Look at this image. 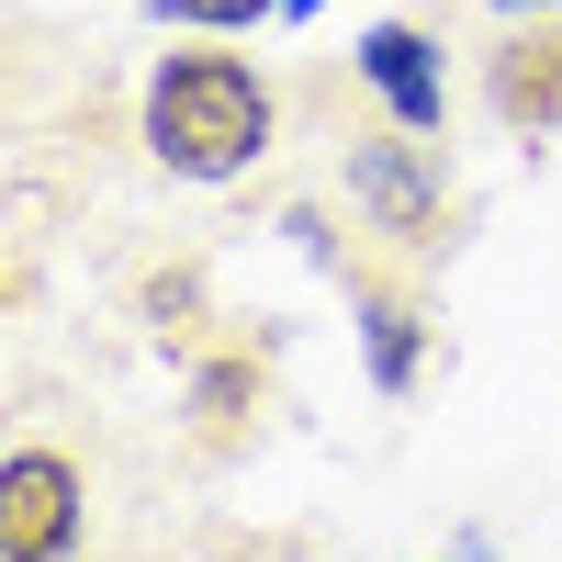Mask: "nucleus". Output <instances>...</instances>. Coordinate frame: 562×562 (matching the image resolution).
I'll list each match as a JSON object with an SVG mask.
<instances>
[{"mask_svg":"<svg viewBox=\"0 0 562 562\" xmlns=\"http://www.w3.org/2000/svg\"><path fill=\"white\" fill-rule=\"evenodd\" d=\"M349 203H360V225H371L394 259H450L461 225H473L450 158H439L416 124H383V135H360V147H349Z\"/></svg>","mask_w":562,"mask_h":562,"instance_id":"2","label":"nucleus"},{"mask_svg":"<svg viewBox=\"0 0 562 562\" xmlns=\"http://www.w3.org/2000/svg\"><path fill=\"white\" fill-rule=\"evenodd\" d=\"M360 79L383 90V113H394V124H416V135H439V124H450L439 34H416V23H371V34H360Z\"/></svg>","mask_w":562,"mask_h":562,"instance_id":"6","label":"nucleus"},{"mask_svg":"<svg viewBox=\"0 0 562 562\" xmlns=\"http://www.w3.org/2000/svg\"><path fill=\"white\" fill-rule=\"evenodd\" d=\"M315 12H326V0H293V23H315Z\"/></svg>","mask_w":562,"mask_h":562,"instance_id":"10","label":"nucleus"},{"mask_svg":"<svg viewBox=\"0 0 562 562\" xmlns=\"http://www.w3.org/2000/svg\"><path fill=\"white\" fill-rule=\"evenodd\" d=\"M461 562H484V551H461Z\"/></svg>","mask_w":562,"mask_h":562,"instance_id":"11","label":"nucleus"},{"mask_svg":"<svg viewBox=\"0 0 562 562\" xmlns=\"http://www.w3.org/2000/svg\"><path fill=\"white\" fill-rule=\"evenodd\" d=\"M293 237L338 270V293H349V315H360V360H371V394H416V371H428V293H416L405 270H383L371 248H338L315 214H293Z\"/></svg>","mask_w":562,"mask_h":562,"instance_id":"3","label":"nucleus"},{"mask_svg":"<svg viewBox=\"0 0 562 562\" xmlns=\"http://www.w3.org/2000/svg\"><path fill=\"white\" fill-rule=\"evenodd\" d=\"M495 12H562V0H495Z\"/></svg>","mask_w":562,"mask_h":562,"instance_id":"9","label":"nucleus"},{"mask_svg":"<svg viewBox=\"0 0 562 562\" xmlns=\"http://www.w3.org/2000/svg\"><path fill=\"white\" fill-rule=\"evenodd\" d=\"M147 12L192 34H248V23H293V0H147Z\"/></svg>","mask_w":562,"mask_h":562,"instance_id":"7","label":"nucleus"},{"mask_svg":"<svg viewBox=\"0 0 562 562\" xmlns=\"http://www.w3.org/2000/svg\"><path fill=\"white\" fill-rule=\"evenodd\" d=\"M270 124H281L270 79L248 57H225V45H180V57H158V79H147V158L169 180H237V169H259Z\"/></svg>","mask_w":562,"mask_h":562,"instance_id":"1","label":"nucleus"},{"mask_svg":"<svg viewBox=\"0 0 562 562\" xmlns=\"http://www.w3.org/2000/svg\"><path fill=\"white\" fill-rule=\"evenodd\" d=\"M79 518H90V473L68 450L23 439L12 461H0V562H68Z\"/></svg>","mask_w":562,"mask_h":562,"instance_id":"4","label":"nucleus"},{"mask_svg":"<svg viewBox=\"0 0 562 562\" xmlns=\"http://www.w3.org/2000/svg\"><path fill=\"white\" fill-rule=\"evenodd\" d=\"M248 383H259L248 360H225V371H203V394H192V416H203V450H225V439H237V405H248Z\"/></svg>","mask_w":562,"mask_h":562,"instance_id":"8","label":"nucleus"},{"mask_svg":"<svg viewBox=\"0 0 562 562\" xmlns=\"http://www.w3.org/2000/svg\"><path fill=\"white\" fill-rule=\"evenodd\" d=\"M484 102L506 135H562V23L518 12V34L484 57Z\"/></svg>","mask_w":562,"mask_h":562,"instance_id":"5","label":"nucleus"}]
</instances>
